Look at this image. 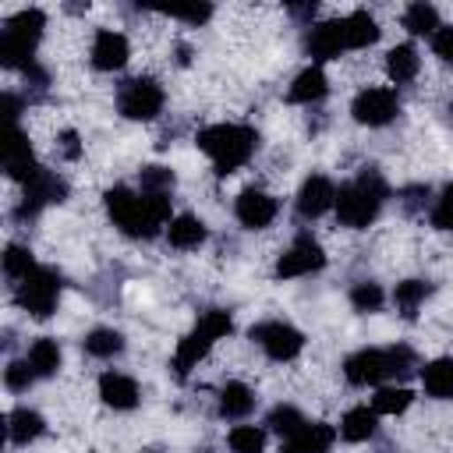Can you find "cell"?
Returning <instances> with one entry per match:
<instances>
[{"label": "cell", "mask_w": 453, "mask_h": 453, "mask_svg": "<svg viewBox=\"0 0 453 453\" xmlns=\"http://www.w3.org/2000/svg\"><path fill=\"white\" fill-rule=\"evenodd\" d=\"M103 202H106L113 226L134 241L156 237L159 226L170 219V195H145V191H131V188L117 184L103 195Z\"/></svg>", "instance_id": "cell-1"}, {"label": "cell", "mask_w": 453, "mask_h": 453, "mask_svg": "<svg viewBox=\"0 0 453 453\" xmlns=\"http://www.w3.org/2000/svg\"><path fill=\"white\" fill-rule=\"evenodd\" d=\"M389 198V184H386V177L375 170V166H365L354 180H347V184H340V191H336V219L343 223V226H350V230H365L368 223H375V216H379V209H382V202Z\"/></svg>", "instance_id": "cell-2"}, {"label": "cell", "mask_w": 453, "mask_h": 453, "mask_svg": "<svg viewBox=\"0 0 453 453\" xmlns=\"http://www.w3.org/2000/svg\"><path fill=\"white\" fill-rule=\"evenodd\" d=\"M198 149L212 159V166H216V173H234V170H241L251 156H255V149H258V131L255 127H248V124H209V127H202L198 131Z\"/></svg>", "instance_id": "cell-3"}, {"label": "cell", "mask_w": 453, "mask_h": 453, "mask_svg": "<svg viewBox=\"0 0 453 453\" xmlns=\"http://www.w3.org/2000/svg\"><path fill=\"white\" fill-rule=\"evenodd\" d=\"M42 28H46V14L39 7H25L11 14L0 35V64L28 71L35 64V46L42 39Z\"/></svg>", "instance_id": "cell-4"}, {"label": "cell", "mask_w": 453, "mask_h": 453, "mask_svg": "<svg viewBox=\"0 0 453 453\" xmlns=\"http://www.w3.org/2000/svg\"><path fill=\"white\" fill-rule=\"evenodd\" d=\"M230 329H234L230 311H223V308L202 311L198 322H195V329L177 343V354H173V372H177V379H188V372H191V368L212 350V343L223 340Z\"/></svg>", "instance_id": "cell-5"}, {"label": "cell", "mask_w": 453, "mask_h": 453, "mask_svg": "<svg viewBox=\"0 0 453 453\" xmlns=\"http://www.w3.org/2000/svg\"><path fill=\"white\" fill-rule=\"evenodd\" d=\"M60 290H64L60 273H57V269H50V265H35V269L18 283V294H14V297H18V304H21L28 315L46 319V315H53V311H57Z\"/></svg>", "instance_id": "cell-6"}, {"label": "cell", "mask_w": 453, "mask_h": 453, "mask_svg": "<svg viewBox=\"0 0 453 453\" xmlns=\"http://www.w3.org/2000/svg\"><path fill=\"white\" fill-rule=\"evenodd\" d=\"M166 96H163V85L156 78H127L120 88H117V110L127 117V120H152L159 117Z\"/></svg>", "instance_id": "cell-7"}, {"label": "cell", "mask_w": 453, "mask_h": 453, "mask_svg": "<svg viewBox=\"0 0 453 453\" xmlns=\"http://www.w3.org/2000/svg\"><path fill=\"white\" fill-rule=\"evenodd\" d=\"M343 375H347L350 386H379L382 379L396 375L393 347H365V350H354L343 361Z\"/></svg>", "instance_id": "cell-8"}, {"label": "cell", "mask_w": 453, "mask_h": 453, "mask_svg": "<svg viewBox=\"0 0 453 453\" xmlns=\"http://www.w3.org/2000/svg\"><path fill=\"white\" fill-rule=\"evenodd\" d=\"M350 113H354V120L365 124V127H386V124H393L396 113H400V96H396L393 88H386V85L361 88V92L354 96V103H350Z\"/></svg>", "instance_id": "cell-9"}, {"label": "cell", "mask_w": 453, "mask_h": 453, "mask_svg": "<svg viewBox=\"0 0 453 453\" xmlns=\"http://www.w3.org/2000/svg\"><path fill=\"white\" fill-rule=\"evenodd\" d=\"M251 340L265 350V357L273 361H294L301 350H304V333L294 329L290 322H280V319H269V322H258L251 326Z\"/></svg>", "instance_id": "cell-10"}, {"label": "cell", "mask_w": 453, "mask_h": 453, "mask_svg": "<svg viewBox=\"0 0 453 453\" xmlns=\"http://www.w3.org/2000/svg\"><path fill=\"white\" fill-rule=\"evenodd\" d=\"M67 198V184H64V177H57V173H50V170H39L28 184H25V198H21V205H18V219H35L46 205H57V202H64Z\"/></svg>", "instance_id": "cell-11"}, {"label": "cell", "mask_w": 453, "mask_h": 453, "mask_svg": "<svg viewBox=\"0 0 453 453\" xmlns=\"http://www.w3.org/2000/svg\"><path fill=\"white\" fill-rule=\"evenodd\" d=\"M322 265H326V251H322V244H319L315 237L301 234V237L276 258V276H280V280L311 276V273H319Z\"/></svg>", "instance_id": "cell-12"}, {"label": "cell", "mask_w": 453, "mask_h": 453, "mask_svg": "<svg viewBox=\"0 0 453 453\" xmlns=\"http://www.w3.org/2000/svg\"><path fill=\"white\" fill-rule=\"evenodd\" d=\"M336 205V184L326 177V173H311L304 177V184L297 188V198H294V209L301 219H319L322 212H329Z\"/></svg>", "instance_id": "cell-13"}, {"label": "cell", "mask_w": 453, "mask_h": 453, "mask_svg": "<svg viewBox=\"0 0 453 453\" xmlns=\"http://www.w3.org/2000/svg\"><path fill=\"white\" fill-rule=\"evenodd\" d=\"M276 212H280L276 198H273L269 191H262V188H244V191L237 195V202H234V216H237V223L248 226V230L269 226V223L276 219Z\"/></svg>", "instance_id": "cell-14"}, {"label": "cell", "mask_w": 453, "mask_h": 453, "mask_svg": "<svg viewBox=\"0 0 453 453\" xmlns=\"http://www.w3.org/2000/svg\"><path fill=\"white\" fill-rule=\"evenodd\" d=\"M4 170H7V177L21 180V184H28L39 173V163L32 156V145H28V138H25V131L18 124H11L7 127V138H4Z\"/></svg>", "instance_id": "cell-15"}, {"label": "cell", "mask_w": 453, "mask_h": 453, "mask_svg": "<svg viewBox=\"0 0 453 453\" xmlns=\"http://www.w3.org/2000/svg\"><path fill=\"white\" fill-rule=\"evenodd\" d=\"M347 50V39H343V18L340 21H319V25H308L304 32V53L315 57V60H333Z\"/></svg>", "instance_id": "cell-16"}, {"label": "cell", "mask_w": 453, "mask_h": 453, "mask_svg": "<svg viewBox=\"0 0 453 453\" xmlns=\"http://www.w3.org/2000/svg\"><path fill=\"white\" fill-rule=\"evenodd\" d=\"M127 53H131V46H127V39L120 32H113V28H99L96 32V39H92V67L120 71L127 64Z\"/></svg>", "instance_id": "cell-17"}, {"label": "cell", "mask_w": 453, "mask_h": 453, "mask_svg": "<svg viewBox=\"0 0 453 453\" xmlns=\"http://www.w3.org/2000/svg\"><path fill=\"white\" fill-rule=\"evenodd\" d=\"M336 442V432L326 421H304L294 435L283 439V453H329Z\"/></svg>", "instance_id": "cell-18"}, {"label": "cell", "mask_w": 453, "mask_h": 453, "mask_svg": "<svg viewBox=\"0 0 453 453\" xmlns=\"http://www.w3.org/2000/svg\"><path fill=\"white\" fill-rule=\"evenodd\" d=\"M99 396L113 411H134L138 407V382L124 372H103L99 375Z\"/></svg>", "instance_id": "cell-19"}, {"label": "cell", "mask_w": 453, "mask_h": 453, "mask_svg": "<svg viewBox=\"0 0 453 453\" xmlns=\"http://www.w3.org/2000/svg\"><path fill=\"white\" fill-rule=\"evenodd\" d=\"M326 92H329V78H326V71H322L319 64H311V67H304V71L290 81L287 99H290V103H301V106H311V103H322Z\"/></svg>", "instance_id": "cell-20"}, {"label": "cell", "mask_w": 453, "mask_h": 453, "mask_svg": "<svg viewBox=\"0 0 453 453\" xmlns=\"http://www.w3.org/2000/svg\"><path fill=\"white\" fill-rule=\"evenodd\" d=\"M205 237H209V230H205V223H202L195 212H180V216H173L170 226H166V241H170V248H177V251H195V248L205 244Z\"/></svg>", "instance_id": "cell-21"}, {"label": "cell", "mask_w": 453, "mask_h": 453, "mask_svg": "<svg viewBox=\"0 0 453 453\" xmlns=\"http://www.w3.org/2000/svg\"><path fill=\"white\" fill-rule=\"evenodd\" d=\"M42 432H46V421H42L39 411H32V407H14V411L7 414V435H11V442L28 446V442L39 439Z\"/></svg>", "instance_id": "cell-22"}, {"label": "cell", "mask_w": 453, "mask_h": 453, "mask_svg": "<svg viewBox=\"0 0 453 453\" xmlns=\"http://www.w3.org/2000/svg\"><path fill=\"white\" fill-rule=\"evenodd\" d=\"M386 71H389V78H393L396 85L414 81V78H418V71H421V57H418V50H414L411 42L393 46V50L386 53Z\"/></svg>", "instance_id": "cell-23"}, {"label": "cell", "mask_w": 453, "mask_h": 453, "mask_svg": "<svg viewBox=\"0 0 453 453\" xmlns=\"http://www.w3.org/2000/svg\"><path fill=\"white\" fill-rule=\"evenodd\" d=\"M379 432V414L372 407H350L340 421V435L347 442H368Z\"/></svg>", "instance_id": "cell-24"}, {"label": "cell", "mask_w": 453, "mask_h": 453, "mask_svg": "<svg viewBox=\"0 0 453 453\" xmlns=\"http://www.w3.org/2000/svg\"><path fill=\"white\" fill-rule=\"evenodd\" d=\"M421 386L428 396L435 400H446L453 396V357H435L421 368Z\"/></svg>", "instance_id": "cell-25"}, {"label": "cell", "mask_w": 453, "mask_h": 453, "mask_svg": "<svg viewBox=\"0 0 453 453\" xmlns=\"http://www.w3.org/2000/svg\"><path fill=\"white\" fill-rule=\"evenodd\" d=\"M343 39H347V50H365L379 39V21L368 11H354L343 18Z\"/></svg>", "instance_id": "cell-26"}, {"label": "cell", "mask_w": 453, "mask_h": 453, "mask_svg": "<svg viewBox=\"0 0 453 453\" xmlns=\"http://www.w3.org/2000/svg\"><path fill=\"white\" fill-rule=\"evenodd\" d=\"M25 361L32 365L35 379H50V375H57V368H60V343H57L53 336H39V340L28 347Z\"/></svg>", "instance_id": "cell-27"}, {"label": "cell", "mask_w": 453, "mask_h": 453, "mask_svg": "<svg viewBox=\"0 0 453 453\" xmlns=\"http://www.w3.org/2000/svg\"><path fill=\"white\" fill-rule=\"evenodd\" d=\"M255 411V393L244 386V382H226L219 389V414L223 418H248Z\"/></svg>", "instance_id": "cell-28"}, {"label": "cell", "mask_w": 453, "mask_h": 453, "mask_svg": "<svg viewBox=\"0 0 453 453\" xmlns=\"http://www.w3.org/2000/svg\"><path fill=\"white\" fill-rule=\"evenodd\" d=\"M432 290H435V287H432L428 280H400L396 290H393V304L411 319V315L432 297Z\"/></svg>", "instance_id": "cell-29"}, {"label": "cell", "mask_w": 453, "mask_h": 453, "mask_svg": "<svg viewBox=\"0 0 453 453\" xmlns=\"http://www.w3.org/2000/svg\"><path fill=\"white\" fill-rule=\"evenodd\" d=\"M81 347H85V354H88V357L106 361V357H117V354L124 350V333L99 326V329H92V333L81 340Z\"/></svg>", "instance_id": "cell-30"}, {"label": "cell", "mask_w": 453, "mask_h": 453, "mask_svg": "<svg viewBox=\"0 0 453 453\" xmlns=\"http://www.w3.org/2000/svg\"><path fill=\"white\" fill-rule=\"evenodd\" d=\"M403 28L411 32V35H435L442 25H439V11L432 7V4H425V0H418V4H411L407 11H403Z\"/></svg>", "instance_id": "cell-31"}, {"label": "cell", "mask_w": 453, "mask_h": 453, "mask_svg": "<svg viewBox=\"0 0 453 453\" xmlns=\"http://www.w3.org/2000/svg\"><path fill=\"white\" fill-rule=\"evenodd\" d=\"M411 400H414V393L403 386H379L372 396V411L375 414H403L411 407Z\"/></svg>", "instance_id": "cell-32"}, {"label": "cell", "mask_w": 453, "mask_h": 453, "mask_svg": "<svg viewBox=\"0 0 453 453\" xmlns=\"http://www.w3.org/2000/svg\"><path fill=\"white\" fill-rule=\"evenodd\" d=\"M226 442H230V453H262L265 449V432L258 425H234Z\"/></svg>", "instance_id": "cell-33"}, {"label": "cell", "mask_w": 453, "mask_h": 453, "mask_svg": "<svg viewBox=\"0 0 453 453\" xmlns=\"http://www.w3.org/2000/svg\"><path fill=\"white\" fill-rule=\"evenodd\" d=\"M382 301H386V294H382V287H379L375 280H361V283L350 287V304H354V311L372 315V311L382 308Z\"/></svg>", "instance_id": "cell-34"}, {"label": "cell", "mask_w": 453, "mask_h": 453, "mask_svg": "<svg viewBox=\"0 0 453 453\" xmlns=\"http://www.w3.org/2000/svg\"><path fill=\"white\" fill-rule=\"evenodd\" d=\"M265 425L276 432V435H294L301 425H304V414L294 407V403H276L273 411H269V418H265Z\"/></svg>", "instance_id": "cell-35"}, {"label": "cell", "mask_w": 453, "mask_h": 453, "mask_svg": "<svg viewBox=\"0 0 453 453\" xmlns=\"http://www.w3.org/2000/svg\"><path fill=\"white\" fill-rule=\"evenodd\" d=\"M32 269H35L32 251L25 244H7V251H4V273H7V280H18L21 283Z\"/></svg>", "instance_id": "cell-36"}, {"label": "cell", "mask_w": 453, "mask_h": 453, "mask_svg": "<svg viewBox=\"0 0 453 453\" xmlns=\"http://www.w3.org/2000/svg\"><path fill=\"white\" fill-rule=\"evenodd\" d=\"M138 184L145 195H170L173 191V173L166 166H142Z\"/></svg>", "instance_id": "cell-37"}, {"label": "cell", "mask_w": 453, "mask_h": 453, "mask_svg": "<svg viewBox=\"0 0 453 453\" xmlns=\"http://www.w3.org/2000/svg\"><path fill=\"white\" fill-rule=\"evenodd\" d=\"M432 226L435 230H453V180L439 191V198L432 202V212H428Z\"/></svg>", "instance_id": "cell-38"}, {"label": "cell", "mask_w": 453, "mask_h": 453, "mask_svg": "<svg viewBox=\"0 0 453 453\" xmlns=\"http://www.w3.org/2000/svg\"><path fill=\"white\" fill-rule=\"evenodd\" d=\"M4 382H7V389L25 393V389L35 382V372H32V365H28V361H11V365L4 368Z\"/></svg>", "instance_id": "cell-39"}, {"label": "cell", "mask_w": 453, "mask_h": 453, "mask_svg": "<svg viewBox=\"0 0 453 453\" xmlns=\"http://www.w3.org/2000/svg\"><path fill=\"white\" fill-rule=\"evenodd\" d=\"M170 18H180L188 25H205L212 18V7L209 4H191V7H166Z\"/></svg>", "instance_id": "cell-40"}, {"label": "cell", "mask_w": 453, "mask_h": 453, "mask_svg": "<svg viewBox=\"0 0 453 453\" xmlns=\"http://www.w3.org/2000/svg\"><path fill=\"white\" fill-rule=\"evenodd\" d=\"M432 53H435L442 64H453V25H442V28L432 35Z\"/></svg>", "instance_id": "cell-41"}, {"label": "cell", "mask_w": 453, "mask_h": 453, "mask_svg": "<svg viewBox=\"0 0 453 453\" xmlns=\"http://www.w3.org/2000/svg\"><path fill=\"white\" fill-rule=\"evenodd\" d=\"M425 198H428V188H425V184H411V188L400 191V205H403L407 212L425 209Z\"/></svg>", "instance_id": "cell-42"}, {"label": "cell", "mask_w": 453, "mask_h": 453, "mask_svg": "<svg viewBox=\"0 0 453 453\" xmlns=\"http://www.w3.org/2000/svg\"><path fill=\"white\" fill-rule=\"evenodd\" d=\"M60 152H64L67 159H78L81 145H78V134H74V131H64V134H60Z\"/></svg>", "instance_id": "cell-43"}, {"label": "cell", "mask_w": 453, "mask_h": 453, "mask_svg": "<svg viewBox=\"0 0 453 453\" xmlns=\"http://www.w3.org/2000/svg\"><path fill=\"white\" fill-rule=\"evenodd\" d=\"M290 14H297V18H311V14H315V4H304V7H290Z\"/></svg>", "instance_id": "cell-44"}, {"label": "cell", "mask_w": 453, "mask_h": 453, "mask_svg": "<svg viewBox=\"0 0 453 453\" xmlns=\"http://www.w3.org/2000/svg\"><path fill=\"white\" fill-rule=\"evenodd\" d=\"M449 120H453V103H449Z\"/></svg>", "instance_id": "cell-45"}, {"label": "cell", "mask_w": 453, "mask_h": 453, "mask_svg": "<svg viewBox=\"0 0 453 453\" xmlns=\"http://www.w3.org/2000/svg\"><path fill=\"white\" fill-rule=\"evenodd\" d=\"M152 453H156V449H152Z\"/></svg>", "instance_id": "cell-46"}]
</instances>
